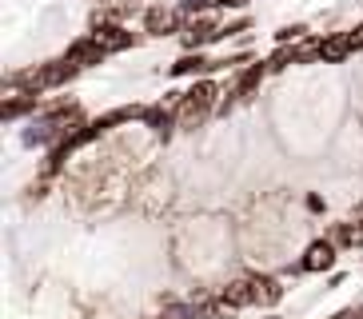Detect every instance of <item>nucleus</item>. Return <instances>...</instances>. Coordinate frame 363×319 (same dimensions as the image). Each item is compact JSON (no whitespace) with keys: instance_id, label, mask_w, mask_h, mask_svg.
<instances>
[{"instance_id":"f257e3e1","label":"nucleus","mask_w":363,"mask_h":319,"mask_svg":"<svg viewBox=\"0 0 363 319\" xmlns=\"http://www.w3.org/2000/svg\"><path fill=\"white\" fill-rule=\"evenodd\" d=\"M216 96H220V88H216L212 80H200V84L188 88V92H184V100H180V108H176V120H180V128H200L203 120L212 116Z\"/></svg>"},{"instance_id":"f03ea898","label":"nucleus","mask_w":363,"mask_h":319,"mask_svg":"<svg viewBox=\"0 0 363 319\" xmlns=\"http://www.w3.org/2000/svg\"><path fill=\"white\" fill-rule=\"evenodd\" d=\"M180 40H184V48L188 52H200L203 44H212V40H220V24L212 21V16H192V21L184 24V32H180Z\"/></svg>"},{"instance_id":"7ed1b4c3","label":"nucleus","mask_w":363,"mask_h":319,"mask_svg":"<svg viewBox=\"0 0 363 319\" xmlns=\"http://www.w3.org/2000/svg\"><path fill=\"white\" fill-rule=\"evenodd\" d=\"M331 264H335V244H331V240H315V244L303 252V259H299L303 272H328Z\"/></svg>"},{"instance_id":"20e7f679","label":"nucleus","mask_w":363,"mask_h":319,"mask_svg":"<svg viewBox=\"0 0 363 319\" xmlns=\"http://www.w3.org/2000/svg\"><path fill=\"white\" fill-rule=\"evenodd\" d=\"M144 28H148L152 36H172V32H184L180 28V12H172V9H148Z\"/></svg>"},{"instance_id":"39448f33","label":"nucleus","mask_w":363,"mask_h":319,"mask_svg":"<svg viewBox=\"0 0 363 319\" xmlns=\"http://www.w3.org/2000/svg\"><path fill=\"white\" fill-rule=\"evenodd\" d=\"M352 52H355V44H352V36H347V32L320 40V60H323V64H343Z\"/></svg>"},{"instance_id":"423d86ee","label":"nucleus","mask_w":363,"mask_h":319,"mask_svg":"<svg viewBox=\"0 0 363 319\" xmlns=\"http://www.w3.org/2000/svg\"><path fill=\"white\" fill-rule=\"evenodd\" d=\"M92 36L100 40V48H104V52H124V48L132 44V32L120 28V24H96V32H92Z\"/></svg>"},{"instance_id":"0eeeda50","label":"nucleus","mask_w":363,"mask_h":319,"mask_svg":"<svg viewBox=\"0 0 363 319\" xmlns=\"http://www.w3.org/2000/svg\"><path fill=\"white\" fill-rule=\"evenodd\" d=\"M68 60L80 64V68H92V64L104 60V48H100L96 36H84V40H76L72 48H68Z\"/></svg>"},{"instance_id":"6e6552de","label":"nucleus","mask_w":363,"mask_h":319,"mask_svg":"<svg viewBox=\"0 0 363 319\" xmlns=\"http://www.w3.org/2000/svg\"><path fill=\"white\" fill-rule=\"evenodd\" d=\"M228 60H208L203 52H188L172 64V76H196V72H212V68H224Z\"/></svg>"},{"instance_id":"1a4fd4ad","label":"nucleus","mask_w":363,"mask_h":319,"mask_svg":"<svg viewBox=\"0 0 363 319\" xmlns=\"http://www.w3.org/2000/svg\"><path fill=\"white\" fill-rule=\"evenodd\" d=\"M267 72H272L267 64H247V68H240V76H235V84H232V96H252Z\"/></svg>"},{"instance_id":"9d476101","label":"nucleus","mask_w":363,"mask_h":319,"mask_svg":"<svg viewBox=\"0 0 363 319\" xmlns=\"http://www.w3.org/2000/svg\"><path fill=\"white\" fill-rule=\"evenodd\" d=\"M140 120H144L152 132H160V136L168 140V136H172V120H176V112H172L168 104H152V108H144V116H140Z\"/></svg>"},{"instance_id":"9b49d317","label":"nucleus","mask_w":363,"mask_h":319,"mask_svg":"<svg viewBox=\"0 0 363 319\" xmlns=\"http://www.w3.org/2000/svg\"><path fill=\"white\" fill-rule=\"evenodd\" d=\"M252 287H256V303H264V308H276L279 299H284V287L272 276H252Z\"/></svg>"},{"instance_id":"f8f14e48","label":"nucleus","mask_w":363,"mask_h":319,"mask_svg":"<svg viewBox=\"0 0 363 319\" xmlns=\"http://www.w3.org/2000/svg\"><path fill=\"white\" fill-rule=\"evenodd\" d=\"M224 296L232 299L235 308H247V303H256V287H252V276H247V279H235V284H228Z\"/></svg>"},{"instance_id":"ddd939ff","label":"nucleus","mask_w":363,"mask_h":319,"mask_svg":"<svg viewBox=\"0 0 363 319\" xmlns=\"http://www.w3.org/2000/svg\"><path fill=\"white\" fill-rule=\"evenodd\" d=\"M33 108H36V92L12 96V100H4V120H21L24 112H33Z\"/></svg>"},{"instance_id":"4468645a","label":"nucleus","mask_w":363,"mask_h":319,"mask_svg":"<svg viewBox=\"0 0 363 319\" xmlns=\"http://www.w3.org/2000/svg\"><path fill=\"white\" fill-rule=\"evenodd\" d=\"M235 311H240V308H235L232 299H228V296H220V299H212V303H203V308H200V315H203V319H232Z\"/></svg>"},{"instance_id":"2eb2a0df","label":"nucleus","mask_w":363,"mask_h":319,"mask_svg":"<svg viewBox=\"0 0 363 319\" xmlns=\"http://www.w3.org/2000/svg\"><path fill=\"white\" fill-rule=\"evenodd\" d=\"M288 64H296V48H288V44H279V52L267 60V68L276 72V68H288Z\"/></svg>"},{"instance_id":"dca6fc26","label":"nucleus","mask_w":363,"mask_h":319,"mask_svg":"<svg viewBox=\"0 0 363 319\" xmlns=\"http://www.w3.org/2000/svg\"><path fill=\"white\" fill-rule=\"evenodd\" d=\"M303 24H284V28L276 32V44H291V40H299V36H303Z\"/></svg>"},{"instance_id":"f3484780","label":"nucleus","mask_w":363,"mask_h":319,"mask_svg":"<svg viewBox=\"0 0 363 319\" xmlns=\"http://www.w3.org/2000/svg\"><path fill=\"white\" fill-rule=\"evenodd\" d=\"M216 0H180V12L184 16H200V12H208Z\"/></svg>"},{"instance_id":"a211bd4d","label":"nucleus","mask_w":363,"mask_h":319,"mask_svg":"<svg viewBox=\"0 0 363 319\" xmlns=\"http://www.w3.org/2000/svg\"><path fill=\"white\" fill-rule=\"evenodd\" d=\"M347 36H352V44H355V52H359V48H363V24H359V28H352V32H347Z\"/></svg>"},{"instance_id":"6ab92c4d","label":"nucleus","mask_w":363,"mask_h":319,"mask_svg":"<svg viewBox=\"0 0 363 319\" xmlns=\"http://www.w3.org/2000/svg\"><path fill=\"white\" fill-rule=\"evenodd\" d=\"M352 247H363V223H359V228H352Z\"/></svg>"},{"instance_id":"aec40b11","label":"nucleus","mask_w":363,"mask_h":319,"mask_svg":"<svg viewBox=\"0 0 363 319\" xmlns=\"http://www.w3.org/2000/svg\"><path fill=\"white\" fill-rule=\"evenodd\" d=\"M216 4H220V9H244L247 0H216Z\"/></svg>"}]
</instances>
